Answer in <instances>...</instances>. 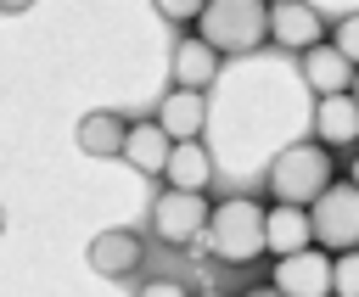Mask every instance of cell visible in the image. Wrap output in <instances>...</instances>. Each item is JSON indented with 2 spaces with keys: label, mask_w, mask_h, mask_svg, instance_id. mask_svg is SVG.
<instances>
[{
  "label": "cell",
  "mask_w": 359,
  "mask_h": 297,
  "mask_svg": "<svg viewBox=\"0 0 359 297\" xmlns=\"http://www.w3.org/2000/svg\"><path fill=\"white\" fill-rule=\"evenodd\" d=\"M269 286L286 291V297H325L331 291V252L325 247L314 252V241L297 247V252H280L275 269H269Z\"/></svg>",
  "instance_id": "obj_6"
},
{
  "label": "cell",
  "mask_w": 359,
  "mask_h": 297,
  "mask_svg": "<svg viewBox=\"0 0 359 297\" xmlns=\"http://www.w3.org/2000/svg\"><path fill=\"white\" fill-rule=\"evenodd\" d=\"M208 252L224 269H247L264 258V202L258 196H224L208 213Z\"/></svg>",
  "instance_id": "obj_1"
},
{
  "label": "cell",
  "mask_w": 359,
  "mask_h": 297,
  "mask_svg": "<svg viewBox=\"0 0 359 297\" xmlns=\"http://www.w3.org/2000/svg\"><path fill=\"white\" fill-rule=\"evenodd\" d=\"M331 291L337 297H359V247L331 252Z\"/></svg>",
  "instance_id": "obj_17"
},
{
  "label": "cell",
  "mask_w": 359,
  "mask_h": 297,
  "mask_svg": "<svg viewBox=\"0 0 359 297\" xmlns=\"http://www.w3.org/2000/svg\"><path fill=\"white\" fill-rule=\"evenodd\" d=\"M353 62L331 45V39H314L309 50H303V84L314 90V95H337V90H353Z\"/></svg>",
  "instance_id": "obj_12"
},
{
  "label": "cell",
  "mask_w": 359,
  "mask_h": 297,
  "mask_svg": "<svg viewBox=\"0 0 359 297\" xmlns=\"http://www.w3.org/2000/svg\"><path fill=\"white\" fill-rule=\"evenodd\" d=\"M348 179H353V185H359V157H353V168H348Z\"/></svg>",
  "instance_id": "obj_21"
},
{
  "label": "cell",
  "mask_w": 359,
  "mask_h": 297,
  "mask_svg": "<svg viewBox=\"0 0 359 297\" xmlns=\"http://www.w3.org/2000/svg\"><path fill=\"white\" fill-rule=\"evenodd\" d=\"M314 140H320V146H331V151L359 146V101H353V90L314 95Z\"/></svg>",
  "instance_id": "obj_9"
},
{
  "label": "cell",
  "mask_w": 359,
  "mask_h": 297,
  "mask_svg": "<svg viewBox=\"0 0 359 297\" xmlns=\"http://www.w3.org/2000/svg\"><path fill=\"white\" fill-rule=\"evenodd\" d=\"M151 118L168 129V140H196V134L208 129V90L168 84V95L157 101V112H151Z\"/></svg>",
  "instance_id": "obj_11"
},
{
  "label": "cell",
  "mask_w": 359,
  "mask_h": 297,
  "mask_svg": "<svg viewBox=\"0 0 359 297\" xmlns=\"http://www.w3.org/2000/svg\"><path fill=\"white\" fill-rule=\"evenodd\" d=\"M208 213H213V202H208V191H180V185H163L157 196H151V235L163 241V247H191V241H202L208 235Z\"/></svg>",
  "instance_id": "obj_4"
},
{
  "label": "cell",
  "mask_w": 359,
  "mask_h": 297,
  "mask_svg": "<svg viewBox=\"0 0 359 297\" xmlns=\"http://www.w3.org/2000/svg\"><path fill=\"white\" fill-rule=\"evenodd\" d=\"M314 241V224H309V207H297V202H275V207H264V252H297V247H309Z\"/></svg>",
  "instance_id": "obj_14"
},
{
  "label": "cell",
  "mask_w": 359,
  "mask_h": 297,
  "mask_svg": "<svg viewBox=\"0 0 359 297\" xmlns=\"http://www.w3.org/2000/svg\"><path fill=\"white\" fill-rule=\"evenodd\" d=\"M353 101H359V73H353Z\"/></svg>",
  "instance_id": "obj_22"
},
{
  "label": "cell",
  "mask_w": 359,
  "mask_h": 297,
  "mask_svg": "<svg viewBox=\"0 0 359 297\" xmlns=\"http://www.w3.org/2000/svg\"><path fill=\"white\" fill-rule=\"evenodd\" d=\"M219 50L202 39V34H180L174 45H168V78L174 84H185V90H208L213 78H219Z\"/></svg>",
  "instance_id": "obj_10"
},
{
  "label": "cell",
  "mask_w": 359,
  "mask_h": 297,
  "mask_svg": "<svg viewBox=\"0 0 359 297\" xmlns=\"http://www.w3.org/2000/svg\"><path fill=\"white\" fill-rule=\"evenodd\" d=\"M28 6H34V0H0V11H6V17H17V11H28Z\"/></svg>",
  "instance_id": "obj_20"
},
{
  "label": "cell",
  "mask_w": 359,
  "mask_h": 297,
  "mask_svg": "<svg viewBox=\"0 0 359 297\" xmlns=\"http://www.w3.org/2000/svg\"><path fill=\"white\" fill-rule=\"evenodd\" d=\"M84 258L101 280H135L146 263V241H140V230H101V235H90Z\"/></svg>",
  "instance_id": "obj_7"
},
{
  "label": "cell",
  "mask_w": 359,
  "mask_h": 297,
  "mask_svg": "<svg viewBox=\"0 0 359 297\" xmlns=\"http://www.w3.org/2000/svg\"><path fill=\"white\" fill-rule=\"evenodd\" d=\"M331 45L359 67V11H348V17H337V22H331Z\"/></svg>",
  "instance_id": "obj_18"
},
{
  "label": "cell",
  "mask_w": 359,
  "mask_h": 297,
  "mask_svg": "<svg viewBox=\"0 0 359 297\" xmlns=\"http://www.w3.org/2000/svg\"><path fill=\"white\" fill-rule=\"evenodd\" d=\"M264 6H275V0H264Z\"/></svg>",
  "instance_id": "obj_24"
},
{
  "label": "cell",
  "mask_w": 359,
  "mask_h": 297,
  "mask_svg": "<svg viewBox=\"0 0 359 297\" xmlns=\"http://www.w3.org/2000/svg\"><path fill=\"white\" fill-rule=\"evenodd\" d=\"M0 230H6V207H0Z\"/></svg>",
  "instance_id": "obj_23"
},
{
  "label": "cell",
  "mask_w": 359,
  "mask_h": 297,
  "mask_svg": "<svg viewBox=\"0 0 359 297\" xmlns=\"http://www.w3.org/2000/svg\"><path fill=\"white\" fill-rule=\"evenodd\" d=\"M196 34L219 56H252L269 39V6L264 0H208L196 17Z\"/></svg>",
  "instance_id": "obj_3"
},
{
  "label": "cell",
  "mask_w": 359,
  "mask_h": 297,
  "mask_svg": "<svg viewBox=\"0 0 359 297\" xmlns=\"http://www.w3.org/2000/svg\"><path fill=\"white\" fill-rule=\"evenodd\" d=\"M163 185H180V191H208V185H213V157H208L202 134H196V140H174V146H168Z\"/></svg>",
  "instance_id": "obj_15"
},
{
  "label": "cell",
  "mask_w": 359,
  "mask_h": 297,
  "mask_svg": "<svg viewBox=\"0 0 359 297\" xmlns=\"http://www.w3.org/2000/svg\"><path fill=\"white\" fill-rule=\"evenodd\" d=\"M309 224H314V247H325V252L359 247V185L353 179H331L309 202Z\"/></svg>",
  "instance_id": "obj_5"
},
{
  "label": "cell",
  "mask_w": 359,
  "mask_h": 297,
  "mask_svg": "<svg viewBox=\"0 0 359 297\" xmlns=\"http://www.w3.org/2000/svg\"><path fill=\"white\" fill-rule=\"evenodd\" d=\"M168 129L157 123V118H146V123H129L123 129V163L135 168V174H151V179H163V163H168Z\"/></svg>",
  "instance_id": "obj_13"
},
{
  "label": "cell",
  "mask_w": 359,
  "mask_h": 297,
  "mask_svg": "<svg viewBox=\"0 0 359 297\" xmlns=\"http://www.w3.org/2000/svg\"><path fill=\"white\" fill-rule=\"evenodd\" d=\"M151 6H157V17H163V22L185 28V22H196V17H202V6H208V0H151Z\"/></svg>",
  "instance_id": "obj_19"
},
{
  "label": "cell",
  "mask_w": 359,
  "mask_h": 297,
  "mask_svg": "<svg viewBox=\"0 0 359 297\" xmlns=\"http://www.w3.org/2000/svg\"><path fill=\"white\" fill-rule=\"evenodd\" d=\"M331 179H337L331 146H320L314 134H309V140L280 146V157L269 163V196H275V202H297V207H309Z\"/></svg>",
  "instance_id": "obj_2"
},
{
  "label": "cell",
  "mask_w": 359,
  "mask_h": 297,
  "mask_svg": "<svg viewBox=\"0 0 359 297\" xmlns=\"http://www.w3.org/2000/svg\"><path fill=\"white\" fill-rule=\"evenodd\" d=\"M269 39L280 45V50H309L314 39H325V17L309 6V0H275L269 6Z\"/></svg>",
  "instance_id": "obj_8"
},
{
  "label": "cell",
  "mask_w": 359,
  "mask_h": 297,
  "mask_svg": "<svg viewBox=\"0 0 359 297\" xmlns=\"http://www.w3.org/2000/svg\"><path fill=\"white\" fill-rule=\"evenodd\" d=\"M123 129H129L123 112L95 106V112L79 118V151H90V157H118V151H123Z\"/></svg>",
  "instance_id": "obj_16"
}]
</instances>
